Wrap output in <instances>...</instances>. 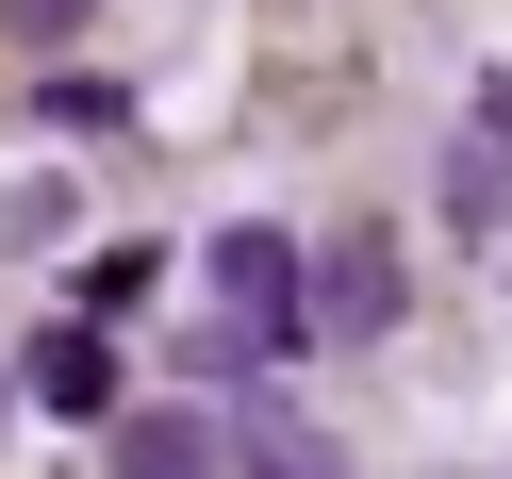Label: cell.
I'll return each instance as SVG.
<instances>
[{"mask_svg": "<svg viewBox=\"0 0 512 479\" xmlns=\"http://www.w3.org/2000/svg\"><path fill=\"white\" fill-rule=\"evenodd\" d=\"M17 397H34V413H116V347L100 331H50L34 364H17Z\"/></svg>", "mask_w": 512, "mask_h": 479, "instance_id": "cell-5", "label": "cell"}, {"mask_svg": "<svg viewBox=\"0 0 512 479\" xmlns=\"http://www.w3.org/2000/svg\"><path fill=\"white\" fill-rule=\"evenodd\" d=\"M215 298H232V314H265V331H298V232L232 215V232H215Z\"/></svg>", "mask_w": 512, "mask_h": 479, "instance_id": "cell-2", "label": "cell"}, {"mask_svg": "<svg viewBox=\"0 0 512 479\" xmlns=\"http://www.w3.org/2000/svg\"><path fill=\"white\" fill-rule=\"evenodd\" d=\"M149 281H166V248H100V265H83V331H116Z\"/></svg>", "mask_w": 512, "mask_h": 479, "instance_id": "cell-8", "label": "cell"}, {"mask_svg": "<svg viewBox=\"0 0 512 479\" xmlns=\"http://www.w3.org/2000/svg\"><path fill=\"white\" fill-rule=\"evenodd\" d=\"M281 347H298V331H265V314H199L182 364H199V380H248V364H281Z\"/></svg>", "mask_w": 512, "mask_h": 479, "instance_id": "cell-7", "label": "cell"}, {"mask_svg": "<svg viewBox=\"0 0 512 479\" xmlns=\"http://www.w3.org/2000/svg\"><path fill=\"white\" fill-rule=\"evenodd\" d=\"M83 17H100V0H0V34H17V50H67Z\"/></svg>", "mask_w": 512, "mask_h": 479, "instance_id": "cell-9", "label": "cell"}, {"mask_svg": "<svg viewBox=\"0 0 512 479\" xmlns=\"http://www.w3.org/2000/svg\"><path fill=\"white\" fill-rule=\"evenodd\" d=\"M116 479H215V413H182V397L116 413Z\"/></svg>", "mask_w": 512, "mask_h": 479, "instance_id": "cell-4", "label": "cell"}, {"mask_svg": "<svg viewBox=\"0 0 512 479\" xmlns=\"http://www.w3.org/2000/svg\"><path fill=\"white\" fill-rule=\"evenodd\" d=\"M215 479H347V446L331 430H314V413H248V430H215Z\"/></svg>", "mask_w": 512, "mask_h": 479, "instance_id": "cell-3", "label": "cell"}, {"mask_svg": "<svg viewBox=\"0 0 512 479\" xmlns=\"http://www.w3.org/2000/svg\"><path fill=\"white\" fill-rule=\"evenodd\" d=\"M446 232H463V248H512V149H446Z\"/></svg>", "mask_w": 512, "mask_h": 479, "instance_id": "cell-6", "label": "cell"}, {"mask_svg": "<svg viewBox=\"0 0 512 479\" xmlns=\"http://www.w3.org/2000/svg\"><path fill=\"white\" fill-rule=\"evenodd\" d=\"M298 331H397V232H331V248H298Z\"/></svg>", "mask_w": 512, "mask_h": 479, "instance_id": "cell-1", "label": "cell"}, {"mask_svg": "<svg viewBox=\"0 0 512 479\" xmlns=\"http://www.w3.org/2000/svg\"><path fill=\"white\" fill-rule=\"evenodd\" d=\"M479 149H512V83H496V100H479Z\"/></svg>", "mask_w": 512, "mask_h": 479, "instance_id": "cell-10", "label": "cell"}]
</instances>
